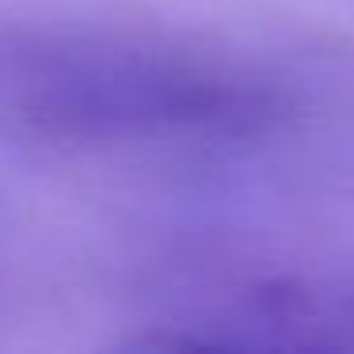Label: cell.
<instances>
[{
  "label": "cell",
  "mask_w": 354,
  "mask_h": 354,
  "mask_svg": "<svg viewBox=\"0 0 354 354\" xmlns=\"http://www.w3.org/2000/svg\"><path fill=\"white\" fill-rule=\"evenodd\" d=\"M130 346L354 354V270L267 278L198 305H179L145 324Z\"/></svg>",
  "instance_id": "7a4b0ae2"
},
{
  "label": "cell",
  "mask_w": 354,
  "mask_h": 354,
  "mask_svg": "<svg viewBox=\"0 0 354 354\" xmlns=\"http://www.w3.org/2000/svg\"><path fill=\"white\" fill-rule=\"evenodd\" d=\"M290 122V84L236 54L107 24H0V145L39 156L225 153Z\"/></svg>",
  "instance_id": "6da1fadb"
}]
</instances>
